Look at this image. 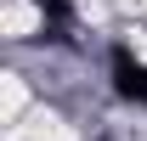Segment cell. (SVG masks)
<instances>
[{
	"label": "cell",
	"mask_w": 147,
	"mask_h": 141,
	"mask_svg": "<svg viewBox=\"0 0 147 141\" xmlns=\"http://www.w3.org/2000/svg\"><path fill=\"white\" fill-rule=\"evenodd\" d=\"M113 90L125 102H147V62H136L125 45H113Z\"/></svg>",
	"instance_id": "1"
},
{
	"label": "cell",
	"mask_w": 147,
	"mask_h": 141,
	"mask_svg": "<svg viewBox=\"0 0 147 141\" xmlns=\"http://www.w3.org/2000/svg\"><path fill=\"white\" fill-rule=\"evenodd\" d=\"M40 6H45V17H51V23H62V11H68V0H40Z\"/></svg>",
	"instance_id": "2"
}]
</instances>
